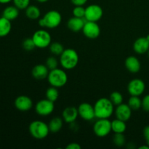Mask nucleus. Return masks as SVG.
<instances>
[{
    "instance_id": "34",
    "label": "nucleus",
    "mask_w": 149,
    "mask_h": 149,
    "mask_svg": "<svg viewBox=\"0 0 149 149\" xmlns=\"http://www.w3.org/2000/svg\"><path fill=\"white\" fill-rule=\"evenodd\" d=\"M141 108L145 111L149 112V95H146L142 99V106H141Z\"/></svg>"
},
{
    "instance_id": "22",
    "label": "nucleus",
    "mask_w": 149,
    "mask_h": 149,
    "mask_svg": "<svg viewBox=\"0 0 149 149\" xmlns=\"http://www.w3.org/2000/svg\"><path fill=\"white\" fill-rule=\"evenodd\" d=\"M63 125V119L62 118L54 117L53 119H51L48 126L50 132L57 133L62 129Z\"/></svg>"
},
{
    "instance_id": "21",
    "label": "nucleus",
    "mask_w": 149,
    "mask_h": 149,
    "mask_svg": "<svg viewBox=\"0 0 149 149\" xmlns=\"http://www.w3.org/2000/svg\"><path fill=\"white\" fill-rule=\"evenodd\" d=\"M19 10H20L15 5L8 6V7H5L4 10H3L2 16L12 21V20H15L18 17Z\"/></svg>"
},
{
    "instance_id": "11",
    "label": "nucleus",
    "mask_w": 149,
    "mask_h": 149,
    "mask_svg": "<svg viewBox=\"0 0 149 149\" xmlns=\"http://www.w3.org/2000/svg\"><path fill=\"white\" fill-rule=\"evenodd\" d=\"M146 89L145 82L141 79H134L131 80L127 85V91L130 95L141 96Z\"/></svg>"
},
{
    "instance_id": "26",
    "label": "nucleus",
    "mask_w": 149,
    "mask_h": 149,
    "mask_svg": "<svg viewBox=\"0 0 149 149\" xmlns=\"http://www.w3.org/2000/svg\"><path fill=\"white\" fill-rule=\"evenodd\" d=\"M58 88L51 86L47 90L46 93V98L48 100H51L52 102H55L58 99L59 97V92H58Z\"/></svg>"
},
{
    "instance_id": "32",
    "label": "nucleus",
    "mask_w": 149,
    "mask_h": 149,
    "mask_svg": "<svg viewBox=\"0 0 149 149\" xmlns=\"http://www.w3.org/2000/svg\"><path fill=\"white\" fill-rule=\"evenodd\" d=\"M31 0H13V4L19 10H26L30 5Z\"/></svg>"
},
{
    "instance_id": "29",
    "label": "nucleus",
    "mask_w": 149,
    "mask_h": 149,
    "mask_svg": "<svg viewBox=\"0 0 149 149\" xmlns=\"http://www.w3.org/2000/svg\"><path fill=\"white\" fill-rule=\"evenodd\" d=\"M113 143L118 147H122L126 143V139L123 133H115L113 138Z\"/></svg>"
},
{
    "instance_id": "36",
    "label": "nucleus",
    "mask_w": 149,
    "mask_h": 149,
    "mask_svg": "<svg viewBox=\"0 0 149 149\" xmlns=\"http://www.w3.org/2000/svg\"><path fill=\"white\" fill-rule=\"evenodd\" d=\"M74 6H84L88 0H71Z\"/></svg>"
},
{
    "instance_id": "6",
    "label": "nucleus",
    "mask_w": 149,
    "mask_h": 149,
    "mask_svg": "<svg viewBox=\"0 0 149 149\" xmlns=\"http://www.w3.org/2000/svg\"><path fill=\"white\" fill-rule=\"evenodd\" d=\"M36 47L45 49L48 47L52 43V36L45 29H39L33 33L32 36Z\"/></svg>"
},
{
    "instance_id": "39",
    "label": "nucleus",
    "mask_w": 149,
    "mask_h": 149,
    "mask_svg": "<svg viewBox=\"0 0 149 149\" xmlns=\"http://www.w3.org/2000/svg\"><path fill=\"white\" fill-rule=\"evenodd\" d=\"M140 149H149V146H148L146 144V146H142L139 148Z\"/></svg>"
},
{
    "instance_id": "5",
    "label": "nucleus",
    "mask_w": 149,
    "mask_h": 149,
    "mask_svg": "<svg viewBox=\"0 0 149 149\" xmlns=\"http://www.w3.org/2000/svg\"><path fill=\"white\" fill-rule=\"evenodd\" d=\"M29 131L31 135L37 140L45 139L50 132L47 124L39 120L32 122L29 127Z\"/></svg>"
},
{
    "instance_id": "19",
    "label": "nucleus",
    "mask_w": 149,
    "mask_h": 149,
    "mask_svg": "<svg viewBox=\"0 0 149 149\" xmlns=\"http://www.w3.org/2000/svg\"><path fill=\"white\" fill-rule=\"evenodd\" d=\"M85 22L86 20L84 18H81V17H77L74 16L68 20L67 26L72 31L79 32L80 31H82Z\"/></svg>"
},
{
    "instance_id": "7",
    "label": "nucleus",
    "mask_w": 149,
    "mask_h": 149,
    "mask_svg": "<svg viewBox=\"0 0 149 149\" xmlns=\"http://www.w3.org/2000/svg\"><path fill=\"white\" fill-rule=\"evenodd\" d=\"M95 134L99 138H104L111 132V122L109 119H98L93 126Z\"/></svg>"
},
{
    "instance_id": "37",
    "label": "nucleus",
    "mask_w": 149,
    "mask_h": 149,
    "mask_svg": "<svg viewBox=\"0 0 149 149\" xmlns=\"http://www.w3.org/2000/svg\"><path fill=\"white\" fill-rule=\"evenodd\" d=\"M81 146L77 143H71L66 146V149H81Z\"/></svg>"
},
{
    "instance_id": "24",
    "label": "nucleus",
    "mask_w": 149,
    "mask_h": 149,
    "mask_svg": "<svg viewBox=\"0 0 149 149\" xmlns=\"http://www.w3.org/2000/svg\"><path fill=\"white\" fill-rule=\"evenodd\" d=\"M25 10L26 17L31 20H36L40 17L41 11L37 6L29 5Z\"/></svg>"
},
{
    "instance_id": "30",
    "label": "nucleus",
    "mask_w": 149,
    "mask_h": 149,
    "mask_svg": "<svg viewBox=\"0 0 149 149\" xmlns=\"http://www.w3.org/2000/svg\"><path fill=\"white\" fill-rule=\"evenodd\" d=\"M22 47L23 49L26 51H30L33 50L36 48V45H35L34 42H33V39L31 38H26L23 40V43H22Z\"/></svg>"
},
{
    "instance_id": "2",
    "label": "nucleus",
    "mask_w": 149,
    "mask_h": 149,
    "mask_svg": "<svg viewBox=\"0 0 149 149\" xmlns=\"http://www.w3.org/2000/svg\"><path fill=\"white\" fill-rule=\"evenodd\" d=\"M79 55L74 49L68 48L65 49L63 53L60 55L59 62L63 69L72 70L78 65Z\"/></svg>"
},
{
    "instance_id": "25",
    "label": "nucleus",
    "mask_w": 149,
    "mask_h": 149,
    "mask_svg": "<svg viewBox=\"0 0 149 149\" xmlns=\"http://www.w3.org/2000/svg\"><path fill=\"white\" fill-rule=\"evenodd\" d=\"M127 104L132 111H138L142 106V100L140 98L139 96L131 95Z\"/></svg>"
},
{
    "instance_id": "10",
    "label": "nucleus",
    "mask_w": 149,
    "mask_h": 149,
    "mask_svg": "<svg viewBox=\"0 0 149 149\" xmlns=\"http://www.w3.org/2000/svg\"><path fill=\"white\" fill-rule=\"evenodd\" d=\"M82 32L84 36L90 39H95L100 36V28L97 22L87 21L82 29Z\"/></svg>"
},
{
    "instance_id": "28",
    "label": "nucleus",
    "mask_w": 149,
    "mask_h": 149,
    "mask_svg": "<svg viewBox=\"0 0 149 149\" xmlns=\"http://www.w3.org/2000/svg\"><path fill=\"white\" fill-rule=\"evenodd\" d=\"M109 99L113 103V104L116 106L122 104L123 103L124 100L123 95H122V93H120L118 91H114L113 93H111V94L110 95Z\"/></svg>"
},
{
    "instance_id": "17",
    "label": "nucleus",
    "mask_w": 149,
    "mask_h": 149,
    "mask_svg": "<svg viewBox=\"0 0 149 149\" xmlns=\"http://www.w3.org/2000/svg\"><path fill=\"white\" fill-rule=\"evenodd\" d=\"M49 70L46 65L43 64H38L35 65L31 71L32 77L37 80H43L47 78Z\"/></svg>"
},
{
    "instance_id": "8",
    "label": "nucleus",
    "mask_w": 149,
    "mask_h": 149,
    "mask_svg": "<svg viewBox=\"0 0 149 149\" xmlns=\"http://www.w3.org/2000/svg\"><path fill=\"white\" fill-rule=\"evenodd\" d=\"M103 15V10L100 6L93 4L87 6L85 8L84 19L87 21L97 22L102 18Z\"/></svg>"
},
{
    "instance_id": "14",
    "label": "nucleus",
    "mask_w": 149,
    "mask_h": 149,
    "mask_svg": "<svg viewBox=\"0 0 149 149\" xmlns=\"http://www.w3.org/2000/svg\"><path fill=\"white\" fill-rule=\"evenodd\" d=\"M132 110L128 106V104L122 103V104L116 106L114 112L116 119H119L124 122H127L132 116Z\"/></svg>"
},
{
    "instance_id": "41",
    "label": "nucleus",
    "mask_w": 149,
    "mask_h": 149,
    "mask_svg": "<svg viewBox=\"0 0 149 149\" xmlns=\"http://www.w3.org/2000/svg\"><path fill=\"white\" fill-rule=\"evenodd\" d=\"M146 38H147V39H148V40L149 41V34L148 35V36H146Z\"/></svg>"
},
{
    "instance_id": "23",
    "label": "nucleus",
    "mask_w": 149,
    "mask_h": 149,
    "mask_svg": "<svg viewBox=\"0 0 149 149\" xmlns=\"http://www.w3.org/2000/svg\"><path fill=\"white\" fill-rule=\"evenodd\" d=\"M126 129V122L119 119H114L111 122V130L114 133H124Z\"/></svg>"
},
{
    "instance_id": "4",
    "label": "nucleus",
    "mask_w": 149,
    "mask_h": 149,
    "mask_svg": "<svg viewBox=\"0 0 149 149\" xmlns=\"http://www.w3.org/2000/svg\"><path fill=\"white\" fill-rule=\"evenodd\" d=\"M47 79L51 86L61 88L66 84L68 81V75L63 69L57 68L49 71Z\"/></svg>"
},
{
    "instance_id": "13",
    "label": "nucleus",
    "mask_w": 149,
    "mask_h": 149,
    "mask_svg": "<svg viewBox=\"0 0 149 149\" xmlns=\"http://www.w3.org/2000/svg\"><path fill=\"white\" fill-rule=\"evenodd\" d=\"M14 104L16 109L20 111H28L33 107V101L27 95H20L16 97Z\"/></svg>"
},
{
    "instance_id": "16",
    "label": "nucleus",
    "mask_w": 149,
    "mask_h": 149,
    "mask_svg": "<svg viewBox=\"0 0 149 149\" xmlns=\"http://www.w3.org/2000/svg\"><path fill=\"white\" fill-rule=\"evenodd\" d=\"M62 116L63 121L66 122V123H74L79 116L78 109L77 108L74 107V106L66 107L63 111Z\"/></svg>"
},
{
    "instance_id": "42",
    "label": "nucleus",
    "mask_w": 149,
    "mask_h": 149,
    "mask_svg": "<svg viewBox=\"0 0 149 149\" xmlns=\"http://www.w3.org/2000/svg\"><path fill=\"white\" fill-rule=\"evenodd\" d=\"M148 58H149V49H148Z\"/></svg>"
},
{
    "instance_id": "27",
    "label": "nucleus",
    "mask_w": 149,
    "mask_h": 149,
    "mask_svg": "<svg viewBox=\"0 0 149 149\" xmlns=\"http://www.w3.org/2000/svg\"><path fill=\"white\" fill-rule=\"evenodd\" d=\"M49 51L54 55H61L64 51V47L60 42H52L49 46Z\"/></svg>"
},
{
    "instance_id": "20",
    "label": "nucleus",
    "mask_w": 149,
    "mask_h": 149,
    "mask_svg": "<svg viewBox=\"0 0 149 149\" xmlns=\"http://www.w3.org/2000/svg\"><path fill=\"white\" fill-rule=\"evenodd\" d=\"M12 29L11 20L4 17H0V37L7 36L10 33Z\"/></svg>"
},
{
    "instance_id": "18",
    "label": "nucleus",
    "mask_w": 149,
    "mask_h": 149,
    "mask_svg": "<svg viewBox=\"0 0 149 149\" xmlns=\"http://www.w3.org/2000/svg\"><path fill=\"white\" fill-rule=\"evenodd\" d=\"M125 68L128 71L132 74L139 72L141 68V64L138 58L135 56H129L126 58L125 62Z\"/></svg>"
},
{
    "instance_id": "9",
    "label": "nucleus",
    "mask_w": 149,
    "mask_h": 149,
    "mask_svg": "<svg viewBox=\"0 0 149 149\" xmlns=\"http://www.w3.org/2000/svg\"><path fill=\"white\" fill-rule=\"evenodd\" d=\"M54 110H55L54 102L47 98L38 101L35 106V111L36 113L41 116H49L54 111Z\"/></svg>"
},
{
    "instance_id": "38",
    "label": "nucleus",
    "mask_w": 149,
    "mask_h": 149,
    "mask_svg": "<svg viewBox=\"0 0 149 149\" xmlns=\"http://www.w3.org/2000/svg\"><path fill=\"white\" fill-rule=\"evenodd\" d=\"M13 0H0V4H8V3L11 2Z\"/></svg>"
},
{
    "instance_id": "40",
    "label": "nucleus",
    "mask_w": 149,
    "mask_h": 149,
    "mask_svg": "<svg viewBox=\"0 0 149 149\" xmlns=\"http://www.w3.org/2000/svg\"><path fill=\"white\" fill-rule=\"evenodd\" d=\"M36 1L39 3H45L47 2V1H49V0H36Z\"/></svg>"
},
{
    "instance_id": "15",
    "label": "nucleus",
    "mask_w": 149,
    "mask_h": 149,
    "mask_svg": "<svg viewBox=\"0 0 149 149\" xmlns=\"http://www.w3.org/2000/svg\"><path fill=\"white\" fill-rule=\"evenodd\" d=\"M133 49L137 54H145L149 49V41L146 37H139L133 44Z\"/></svg>"
},
{
    "instance_id": "33",
    "label": "nucleus",
    "mask_w": 149,
    "mask_h": 149,
    "mask_svg": "<svg viewBox=\"0 0 149 149\" xmlns=\"http://www.w3.org/2000/svg\"><path fill=\"white\" fill-rule=\"evenodd\" d=\"M72 13L74 17L84 18V15H85V8H84L83 6H75V7L73 9Z\"/></svg>"
},
{
    "instance_id": "1",
    "label": "nucleus",
    "mask_w": 149,
    "mask_h": 149,
    "mask_svg": "<svg viewBox=\"0 0 149 149\" xmlns=\"http://www.w3.org/2000/svg\"><path fill=\"white\" fill-rule=\"evenodd\" d=\"M94 109L95 118L109 119L114 112V105L109 98L101 97L95 102Z\"/></svg>"
},
{
    "instance_id": "31",
    "label": "nucleus",
    "mask_w": 149,
    "mask_h": 149,
    "mask_svg": "<svg viewBox=\"0 0 149 149\" xmlns=\"http://www.w3.org/2000/svg\"><path fill=\"white\" fill-rule=\"evenodd\" d=\"M58 60L54 56H50L47 59L46 63L45 65H47V67L48 68V69L50 71V70L55 69V68H58Z\"/></svg>"
},
{
    "instance_id": "3",
    "label": "nucleus",
    "mask_w": 149,
    "mask_h": 149,
    "mask_svg": "<svg viewBox=\"0 0 149 149\" xmlns=\"http://www.w3.org/2000/svg\"><path fill=\"white\" fill-rule=\"evenodd\" d=\"M62 21V15L57 10H49L38 21L41 27L53 29L58 27Z\"/></svg>"
},
{
    "instance_id": "35",
    "label": "nucleus",
    "mask_w": 149,
    "mask_h": 149,
    "mask_svg": "<svg viewBox=\"0 0 149 149\" xmlns=\"http://www.w3.org/2000/svg\"><path fill=\"white\" fill-rule=\"evenodd\" d=\"M143 133L144 138H145L146 141V144L149 146V125L144 128Z\"/></svg>"
},
{
    "instance_id": "12",
    "label": "nucleus",
    "mask_w": 149,
    "mask_h": 149,
    "mask_svg": "<svg viewBox=\"0 0 149 149\" xmlns=\"http://www.w3.org/2000/svg\"><path fill=\"white\" fill-rule=\"evenodd\" d=\"M79 116L86 121H91L95 118L94 106L89 103H82L77 108Z\"/></svg>"
}]
</instances>
